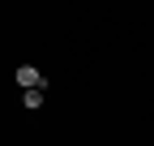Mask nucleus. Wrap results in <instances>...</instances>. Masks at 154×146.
<instances>
[{
	"label": "nucleus",
	"mask_w": 154,
	"mask_h": 146,
	"mask_svg": "<svg viewBox=\"0 0 154 146\" xmlns=\"http://www.w3.org/2000/svg\"><path fill=\"white\" fill-rule=\"evenodd\" d=\"M17 86L22 90H43V73H38L34 65H22L17 69Z\"/></svg>",
	"instance_id": "obj_1"
},
{
	"label": "nucleus",
	"mask_w": 154,
	"mask_h": 146,
	"mask_svg": "<svg viewBox=\"0 0 154 146\" xmlns=\"http://www.w3.org/2000/svg\"><path fill=\"white\" fill-rule=\"evenodd\" d=\"M22 99H26V107H43V90H22Z\"/></svg>",
	"instance_id": "obj_2"
}]
</instances>
